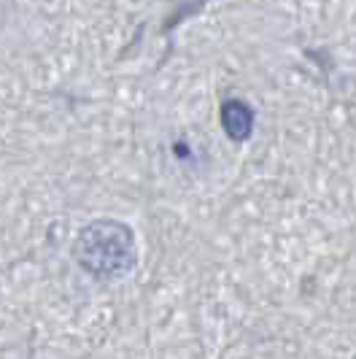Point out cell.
<instances>
[{
    "mask_svg": "<svg viewBox=\"0 0 356 359\" xmlns=\"http://www.w3.org/2000/svg\"><path fill=\"white\" fill-rule=\"evenodd\" d=\"M221 127L232 141H246L254 130V111L243 100H227L221 106Z\"/></svg>",
    "mask_w": 356,
    "mask_h": 359,
    "instance_id": "cell-2",
    "label": "cell"
},
{
    "mask_svg": "<svg viewBox=\"0 0 356 359\" xmlns=\"http://www.w3.org/2000/svg\"><path fill=\"white\" fill-rule=\"evenodd\" d=\"M73 259L100 284L122 281L138 262V243L130 224L119 219H95L78 233Z\"/></svg>",
    "mask_w": 356,
    "mask_h": 359,
    "instance_id": "cell-1",
    "label": "cell"
}]
</instances>
